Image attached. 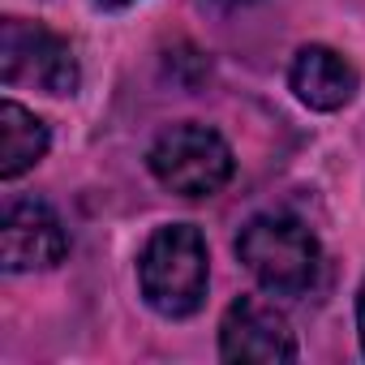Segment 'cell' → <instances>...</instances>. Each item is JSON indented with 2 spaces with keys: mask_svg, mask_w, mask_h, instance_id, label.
I'll return each mask as SVG.
<instances>
[{
  "mask_svg": "<svg viewBox=\"0 0 365 365\" xmlns=\"http://www.w3.org/2000/svg\"><path fill=\"white\" fill-rule=\"evenodd\" d=\"M138 284L155 314L163 318H190L207 301V241L194 224H168L159 228L142 258Z\"/></svg>",
  "mask_w": 365,
  "mask_h": 365,
  "instance_id": "obj_1",
  "label": "cell"
},
{
  "mask_svg": "<svg viewBox=\"0 0 365 365\" xmlns=\"http://www.w3.org/2000/svg\"><path fill=\"white\" fill-rule=\"evenodd\" d=\"M237 258L275 297H301L318 279V241L292 215H254L237 237Z\"/></svg>",
  "mask_w": 365,
  "mask_h": 365,
  "instance_id": "obj_2",
  "label": "cell"
},
{
  "mask_svg": "<svg viewBox=\"0 0 365 365\" xmlns=\"http://www.w3.org/2000/svg\"><path fill=\"white\" fill-rule=\"evenodd\" d=\"M150 172L163 190H172L180 198H211L232 176V150L211 125L185 120L155 138Z\"/></svg>",
  "mask_w": 365,
  "mask_h": 365,
  "instance_id": "obj_3",
  "label": "cell"
},
{
  "mask_svg": "<svg viewBox=\"0 0 365 365\" xmlns=\"http://www.w3.org/2000/svg\"><path fill=\"white\" fill-rule=\"evenodd\" d=\"M0 82L5 86H39L43 95L78 91V56L69 39L39 22L5 18L0 22Z\"/></svg>",
  "mask_w": 365,
  "mask_h": 365,
  "instance_id": "obj_4",
  "label": "cell"
},
{
  "mask_svg": "<svg viewBox=\"0 0 365 365\" xmlns=\"http://www.w3.org/2000/svg\"><path fill=\"white\" fill-rule=\"evenodd\" d=\"M220 356L224 361H254V365H284L297 361V339L284 314L258 297H241L228 305L220 322Z\"/></svg>",
  "mask_w": 365,
  "mask_h": 365,
  "instance_id": "obj_5",
  "label": "cell"
},
{
  "mask_svg": "<svg viewBox=\"0 0 365 365\" xmlns=\"http://www.w3.org/2000/svg\"><path fill=\"white\" fill-rule=\"evenodd\" d=\"M69 254V237L48 202L18 198L5 207V224H0V262L5 271H48Z\"/></svg>",
  "mask_w": 365,
  "mask_h": 365,
  "instance_id": "obj_6",
  "label": "cell"
},
{
  "mask_svg": "<svg viewBox=\"0 0 365 365\" xmlns=\"http://www.w3.org/2000/svg\"><path fill=\"white\" fill-rule=\"evenodd\" d=\"M288 82L297 91V99L314 112H339L352 103L356 95V69L335 52V48H322V43H309L292 56V69H288Z\"/></svg>",
  "mask_w": 365,
  "mask_h": 365,
  "instance_id": "obj_7",
  "label": "cell"
},
{
  "mask_svg": "<svg viewBox=\"0 0 365 365\" xmlns=\"http://www.w3.org/2000/svg\"><path fill=\"white\" fill-rule=\"evenodd\" d=\"M48 142L52 133L31 108L14 99L0 103V180H18L22 172H31L48 155Z\"/></svg>",
  "mask_w": 365,
  "mask_h": 365,
  "instance_id": "obj_8",
  "label": "cell"
},
{
  "mask_svg": "<svg viewBox=\"0 0 365 365\" xmlns=\"http://www.w3.org/2000/svg\"><path fill=\"white\" fill-rule=\"evenodd\" d=\"M356 335H361V352H365V284H361V297H356Z\"/></svg>",
  "mask_w": 365,
  "mask_h": 365,
  "instance_id": "obj_9",
  "label": "cell"
},
{
  "mask_svg": "<svg viewBox=\"0 0 365 365\" xmlns=\"http://www.w3.org/2000/svg\"><path fill=\"white\" fill-rule=\"evenodd\" d=\"M245 5H254V0H211V9H220V14H237Z\"/></svg>",
  "mask_w": 365,
  "mask_h": 365,
  "instance_id": "obj_10",
  "label": "cell"
},
{
  "mask_svg": "<svg viewBox=\"0 0 365 365\" xmlns=\"http://www.w3.org/2000/svg\"><path fill=\"white\" fill-rule=\"evenodd\" d=\"M99 9H125V5H133V0H95Z\"/></svg>",
  "mask_w": 365,
  "mask_h": 365,
  "instance_id": "obj_11",
  "label": "cell"
}]
</instances>
